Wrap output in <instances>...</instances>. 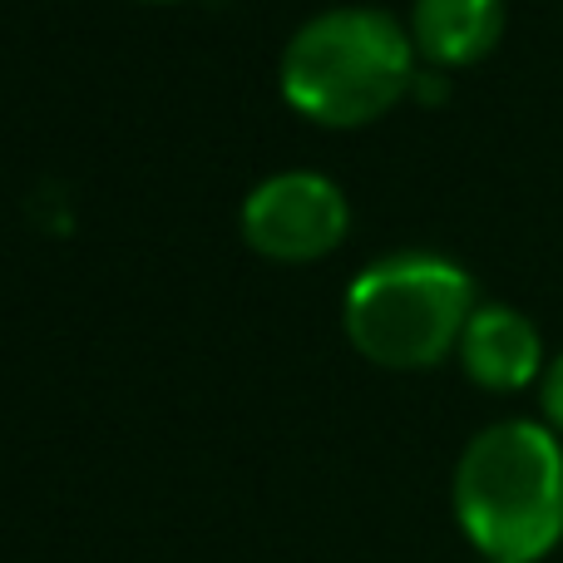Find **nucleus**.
<instances>
[{
    "mask_svg": "<svg viewBox=\"0 0 563 563\" xmlns=\"http://www.w3.org/2000/svg\"><path fill=\"white\" fill-rule=\"evenodd\" d=\"M479 559L539 563L563 539V440L539 420H499L465 445L450 485Z\"/></svg>",
    "mask_w": 563,
    "mask_h": 563,
    "instance_id": "f257e3e1",
    "label": "nucleus"
},
{
    "mask_svg": "<svg viewBox=\"0 0 563 563\" xmlns=\"http://www.w3.org/2000/svg\"><path fill=\"white\" fill-rule=\"evenodd\" d=\"M277 79L301 119L356 129L416 89V40L410 25L376 5H336L291 30Z\"/></svg>",
    "mask_w": 563,
    "mask_h": 563,
    "instance_id": "f03ea898",
    "label": "nucleus"
},
{
    "mask_svg": "<svg viewBox=\"0 0 563 563\" xmlns=\"http://www.w3.org/2000/svg\"><path fill=\"white\" fill-rule=\"evenodd\" d=\"M475 307V277L460 263L440 253H390L351 277L341 327L366 361L420 371L460 351Z\"/></svg>",
    "mask_w": 563,
    "mask_h": 563,
    "instance_id": "7ed1b4c3",
    "label": "nucleus"
},
{
    "mask_svg": "<svg viewBox=\"0 0 563 563\" xmlns=\"http://www.w3.org/2000/svg\"><path fill=\"white\" fill-rule=\"evenodd\" d=\"M346 194L317 168H287L263 178L243 203V238L267 263H317L346 238Z\"/></svg>",
    "mask_w": 563,
    "mask_h": 563,
    "instance_id": "20e7f679",
    "label": "nucleus"
},
{
    "mask_svg": "<svg viewBox=\"0 0 563 563\" xmlns=\"http://www.w3.org/2000/svg\"><path fill=\"white\" fill-rule=\"evenodd\" d=\"M460 366L485 390H525L544 376V341L525 311L479 301L460 336Z\"/></svg>",
    "mask_w": 563,
    "mask_h": 563,
    "instance_id": "39448f33",
    "label": "nucleus"
},
{
    "mask_svg": "<svg viewBox=\"0 0 563 563\" xmlns=\"http://www.w3.org/2000/svg\"><path fill=\"white\" fill-rule=\"evenodd\" d=\"M505 35V0H416L410 40L440 69L479 65Z\"/></svg>",
    "mask_w": 563,
    "mask_h": 563,
    "instance_id": "423d86ee",
    "label": "nucleus"
},
{
    "mask_svg": "<svg viewBox=\"0 0 563 563\" xmlns=\"http://www.w3.org/2000/svg\"><path fill=\"white\" fill-rule=\"evenodd\" d=\"M539 406H544L549 430L563 435V351L544 366V380H539Z\"/></svg>",
    "mask_w": 563,
    "mask_h": 563,
    "instance_id": "0eeeda50",
    "label": "nucleus"
},
{
    "mask_svg": "<svg viewBox=\"0 0 563 563\" xmlns=\"http://www.w3.org/2000/svg\"><path fill=\"white\" fill-rule=\"evenodd\" d=\"M148 5H174V0H148Z\"/></svg>",
    "mask_w": 563,
    "mask_h": 563,
    "instance_id": "6e6552de",
    "label": "nucleus"
},
{
    "mask_svg": "<svg viewBox=\"0 0 563 563\" xmlns=\"http://www.w3.org/2000/svg\"><path fill=\"white\" fill-rule=\"evenodd\" d=\"M479 563H505V559H479Z\"/></svg>",
    "mask_w": 563,
    "mask_h": 563,
    "instance_id": "1a4fd4ad",
    "label": "nucleus"
}]
</instances>
